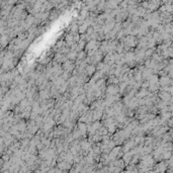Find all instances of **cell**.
<instances>
[{"instance_id": "1", "label": "cell", "mask_w": 173, "mask_h": 173, "mask_svg": "<svg viewBox=\"0 0 173 173\" xmlns=\"http://www.w3.org/2000/svg\"><path fill=\"white\" fill-rule=\"evenodd\" d=\"M61 67H62L63 71H67L69 73H71L73 71V69L75 68V61L74 60H67L64 63L61 64Z\"/></svg>"}, {"instance_id": "2", "label": "cell", "mask_w": 173, "mask_h": 173, "mask_svg": "<svg viewBox=\"0 0 173 173\" xmlns=\"http://www.w3.org/2000/svg\"><path fill=\"white\" fill-rule=\"evenodd\" d=\"M105 94L108 95H117L118 93V84H108L105 88Z\"/></svg>"}, {"instance_id": "3", "label": "cell", "mask_w": 173, "mask_h": 173, "mask_svg": "<svg viewBox=\"0 0 173 173\" xmlns=\"http://www.w3.org/2000/svg\"><path fill=\"white\" fill-rule=\"evenodd\" d=\"M159 85L160 86H166V85H171L172 84V79L168 76L167 74H164L159 78Z\"/></svg>"}, {"instance_id": "4", "label": "cell", "mask_w": 173, "mask_h": 173, "mask_svg": "<svg viewBox=\"0 0 173 173\" xmlns=\"http://www.w3.org/2000/svg\"><path fill=\"white\" fill-rule=\"evenodd\" d=\"M77 129H78V131L80 132L82 138H85L86 135H87V125H86L85 122H79L78 125H77Z\"/></svg>"}, {"instance_id": "5", "label": "cell", "mask_w": 173, "mask_h": 173, "mask_svg": "<svg viewBox=\"0 0 173 173\" xmlns=\"http://www.w3.org/2000/svg\"><path fill=\"white\" fill-rule=\"evenodd\" d=\"M96 71V67H95V65H93V64H87L85 67V73L87 74V76H92L93 74Z\"/></svg>"}, {"instance_id": "6", "label": "cell", "mask_w": 173, "mask_h": 173, "mask_svg": "<svg viewBox=\"0 0 173 173\" xmlns=\"http://www.w3.org/2000/svg\"><path fill=\"white\" fill-rule=\"evenodd\" d=\"M166 170H167V164H166L165 161H163V162H160L159 164H157V165L155 166L154 171H157V172H165Z\"/></svg>"}, {"instance_id": "7", "label": "cell", "mask_w": 173, "mask_h": 173, "mask_svg": "<svg viewBox=\"0 0 173 173\" xmlns=\"http://www.w3.org/2000/svg\"><path fill=\"white\" fill-rule=\"evenodd\" d=\"M74 36H73V35H67L66 36V46L67 47H71V46L74 44Z\"/></svg>"}, {"instance_id": "8", "label": "cell", "mask_w": 173, "mask_h": 173, "mask_svg": "<svg viewBox=\"0 0 173 173\" xmlns=\"http://www.w3.org/2000/svg\"><path fill=\"white\" fill-rule=\"evenodd\" d=\"M66 56H67L68 60H74L75 61L76 60V56H77V51H72V50H70Z\"/></svg>"}, {"instance_id": "9", "label": "cell", "mask_w": 173, "mask_h": 173, "mask_svg": "<svg viewBox=\"0 0 173 173\" xmlns=\"http://www.w3.org/2000/svg\"><path fill=\"white\" fill-rule=\"evenodd\" d=\"M86 56H87V53H86L84 50H82V51H79V52H77L76 60H84V59L86 58Z\"/></svg>"}, {"instance_id": "10", "label": "cell", "mask_w": 173, "mask_h": 173, "mask_svg": "<svg viewBox=\"0 0 173 173\" xmlns=\"http://www.w3.org/2000/svg\"><path fill=\"white\" fill-rule=\"evenodd\" d=\"M171 156H172L171 151H164L162 153V159L163 160H167V159H169Z\"/></svg>"}, {"instance_id": "11", "label": "cell", "mask_w": 173, "mask_h": 173, "mask_svg": "<svg viewBox=\"0 0 173 173\" xmlns=\"http://www.w3.org/2000/svg\"><path fill=\"white\" fill-rule=\"evenodd\" d=\"M79 31L81 33H84V31H86V26H82L80 28H79Z\"/></svg>"}]
</instances>
